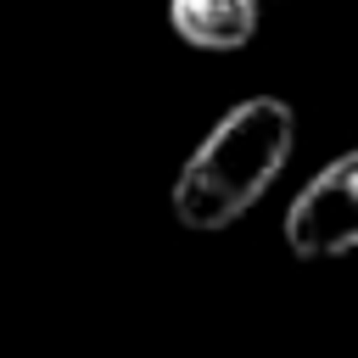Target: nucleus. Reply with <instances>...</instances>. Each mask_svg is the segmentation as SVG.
<instances>
[{
  "mask_svg": "<svg viewBox=\"0 0 358 358\" xmlns=\"http://www.w3.org/2000/svg\"><path fill=\"white\" fill-rule=\"evenodd\" d=\"M291 145H296V112L280 95H252L229 106L207 129V140L185 157L173 196H168L173 218L196 235L229 229L280 179V168L291 162Z\"/></svg>",
  "mask_w": 358,
  "mask_h": 358,
  "instance_id": "obj_1",
  "label": "nucleus"
},
{
  "mask_svg": "<svg viewBox=\"0 0 358 358\" xmlns=\"http://www.w3.org/2000/svg\"><path fill=\"white\" fill-rule=\"evenodd\" d=\"M285 246L302 263L358 252V145L330 157L285 207Z\"/></svg>",
  "mask_w": 358,
  "mask_h": 358,
  "instance_id": "obj_2",
  "label": "nucleus"
},
{
  "mask_svg": "<svg viewBox=\"0 0 358 358\" xmlns=\"http://www.w3.org/2000/svg\"><path fill=\"white\" fill-rule=\"evenodd\" d=\"M168 28L207 56L246 50L257 34V0H168Z\"/></svg>",
  "mask_w": 358,
  "mask_h": 358,
  "instance_id": "obj_3",
  "label": "nucleus"
}]
</instances>
